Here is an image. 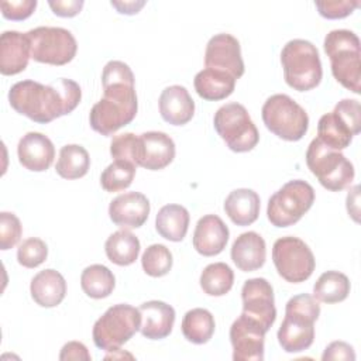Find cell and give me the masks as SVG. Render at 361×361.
I'll return each instance as SVG.
<instances>
[{
  "label": "cell",
  "mask_w": 361,
  "mask_h": 361,
  "mask_svg": "<svg viewBox=\"0 0 361 361\" xmlns=\"http://www.w3.org/2000/svg\"><path fill=\"white\" fill-rule=\"evenodd\" d=\"M134 80V73L127 63L109 61L104 65L103 99L93 104L89 114L90 127L96 133L111 135L134 120L138 109Z\"/></svg>",
  "instance_id": "cell-1"
},
{
  "label": "cell",
  "mask_w": 361,
  "mask_h": 361,
  "mask_svg": "<svg viewBox=\"0 0 361 361\" xmlns=\"http://www.w3.org/2000/svg\"><path fill=\"white\" fill-rule=\"evenodd\" d=\"M82 99L80 86L66 78L49 85L35 80H21L8 90L10 106L30 120L47 124L72 113Z\"/></svg>",
  "instance_id": "cell-2"
},
{
  "label": "cell",
  "mask_w": 361,
  "mask_h": 361,
  "mask_svg": "<svg viewBox=\"0 0 361 361\" xmlns=\"http://www.w3.org/2000/svg\"><path fill=\"white\" fill-rule=\"evenodd\" d=\"M320 316L319 302L309 293L290 298L285 306V319L278 329V341L286 353L307 350L314 340V322Z\"/></svg>",
  "instance_id": "cell-3"
},
{
  "label": "cell",
  "mask_w": 361,
  "mask_h": 361,
  "mask_svg": "<svg viewBox=\"0 0 361 361\" xmlns=\"http://www.w3.org/2000/svg\"><path fill=\"white\" fill-rule=\"evenodd\" d=\"M324 52L331 63L334 79L355 94L361 93V45L350 30H333L324 37Z\"/></svg>",
  "instance_id": "cell-4"
},
{
  "label": "cell",
  "mask_w": 361,
  "mask_h": 361,
  "mask_svg": "<svg viewBox=\"0 0 361 361\" xmlns=\"http://www.w3.org/2000/svg\"><path fill=\"white\" fill-rule=\"evenodd\" d=\"M281 63L285 82L298 92L316 87L323 76L317 48L307 39H290L281 51Z\"/></svg>",
  "instance_id": "cell-5"
},
{
  "label": "cell",
  "mask_w": 361,
  "mask_h": 361,
  "mask_svg": "<svg viewBox=\"0 0 361 361\" xmlns=\"http://www.w3.org/2000/svg\"><path fill=\"white\" fill-rule=\"evenodd\" d=\"M141 326L140 310L127 303L109 307L94 323L92 337L97 348L116 351L126 344Z\"/></svg>",
  "instance_id": "cell-6"
},
{
  "label": "cell",
  "mask_w": 361,
  "mask_h": 361,
  "mask_svg": "<svg viewBox=\"0 0 361 361\" xmlns=\"http://www.w3.org/2000/svg\"><path fill=\"white\" fill-rule=\"evenodd\" d=\"M261 116L265 127L285 141H299L309 128L306 110L283 93L269 96L262 106Z\"/></svg>",
  "instance_id": "cell-7"
},
{
  "label": "cell",
  "mask_w": 361,
  "mask_h": 361,
  "mask_svg": "<svg viewBox=\"0 0 361 361\" xmlns=\"http://www.w3.org/2000/svg\"><path fill=\"white\" fill-rule=\"evenodd\" d=\"M306 164L320 185L331 192L345 189L354 179L353 164L340 152L319 138H313L306 151Z\"/></svg>",
  "instance_id": "cell-8"
},
{
  "label": "cell",
  "mask_w": 361,
  "mask_h": 361,
  "mask_svg": "<svg viewBox=\"0 0 361 361\" xmlns=\"http://www.w3.org/2000/svg\"><path fill=\"white\" fill-rule=\"evenodd\" d=\"M314 202V189L302 179L286 182L268 200L267 216L275 227L298 223Z\"/></svg>",
  "instance_id": "cell-9"
},
{
  "label": "cell",
  "mask_w": 361,
  "mask_h": 361,
  "mask_svg": "<svg viewBox=\"0 0 361 361\" xmlns=\"http://www.w3.org/2000/svg\"><path fill=\"white\" fill-rule=\"evenodd\" d=\"M361 130V107L354 99H343L334 110L320 117L317 138L327 147L340 151L347 148Z\"/></svg>",
  "instance_id": "cell-10"
},
{
  "label": "cell",
  "mask_w": 361,
  "mask_h": 361,
  "mask_svg": "<svg viewBox=\"0 0 361 361\" xmlns=\"http://www.w3.org/2000/svg\"><path fill=\"white\" fill-rule=\"evenodd\" d=\"M214 130L234 152L251 151L259 141V133L247 109L240 103H226L213 118Z\"/></svg>",
  "instance_id": "cell-11"
},
{
  "label": "cell",
  "mask_w": 361,
  "mask_h": 361,
  "mask_svg": "<svg viewBox=\"0 0 361 361\" xmlns=\"http://www.w3.org/2000/svg\"><path fill=\"white\" fill-rule=\"evenodd\" d=\"M30 39L31 58L48 65H66L78 51L72 32L62 27H37L25 32Z\"/></svg>",
  "instance_id": "cell-12"
},
{
  "label": "cell",
  "mask_w": 361,
  "mask_h": 361,
  "mask_svg": "<svg viewBox=\"0 0 361 361\" xmlns=\"http://www.w3.org/2000/svg\"><path fill=\"white\" fill-rule=\"evenodd\" d=\"M272 261L279 276L292 283L309 279L316 267V259L309 245L292 235L281 237L274 243Z\"/></svg>",
  "instance_id": "cell-13"
},
{
  "label": "cell",
  "mask_w": 361,
  "mask_h": 361,
  "mask_svg": "<svg viewBox=\"0 0 361 361\" xmlns=\"http://www.w3.org/2000/svg\"><path fill=\"white\" fill-rule=\"evenodd\" d=\"M243 314L259 323L267 331L276 319L272 285L265 278L247 279L241 289Z\"/></svg>",
  "instance_id": "cell-14"
},
{
  "label": "cell",
  "mask_w": 361,
  "mask_h": 361,
  "mask_svg": "<svg viewBox=\"0 0 361 361\" xmlns=\"http://www.w3.org/2000/svg\"><path fill=\"white\" fill-rule=\"evenodd\" d=\"M267 330L255 320L241 313L230 327V341L234 361H262Z\"/></svg>",
  "instance_id": "cell-15"
},
{
  "label": "cell",
  "mask_w": 361,
  "mask_h": 361,
  "mask_svg": "<svg viewBox=\"0 0 361 361\" xmlns=\"http://www.w3.org/2000/svg\"><path fill=\"white\" fill-rule=\"evenodd\" d=\"M204 65L210 69L227 72L234 79L241 78L244 75V61L238 39L227 32L213 35L206 45Z\"/></svg>",
  "instance_id": "cell-16"
},
{
  "label": "cell",
  "mask_w": 361,
  "mask_h": 361,
  "mask_svg": "<svg viewBox=\"0 0 361 361\" xmlns=\"http://www.w3.org/2000/svg\"><path fill=\"white\" fill-rule=\"evenodd\" d=\"M149 200L140 192H126L110 202V220L123 230L141 227L149 214Z\"/></svg>",
  "instance_id": "cell-17"
},
{
  "label": "cell",
  "mask_w": 361,
  "mask_h": 361,
  "mask_svg": "<svg viewBox=\"0 0 361 361\" xmlns=\"http://www.w3.org/2000/svg\"><path fill=\"white\" fill-rule=\"evenodd\" d=\"M20 164L32 172L47 171L55 158V147L52 141L42 133L30 131L23 135L17 145Z\"/></svg>",
  "instance_id": "cell-18"
},
{
  "label": "cell",
  "mask_w": 361,
  "mask_h": 361,
  "mask_svg": "<svg viewBox=\"0 0 361 361\" xmlns=\"http://www.w3.org/2000/svg\"><path fill=\"white\" fill-rule=\"evenodd\" d=\"M228 227L216 214H206L199 219L193 231V248L203 257L220 254L228 241Z\"/></svg>",
  "instance_id": "cell-19"
},
{
  "label": "cell",
  "mask_w": 361,
  "mask_h": 361,
  "mask_svg": "<svg viewBox=\"0 0 361 361\" xmlns=\"http://www.w3.org/2000/svg\"><path fill=\"white\" fill-rule=\"evenodd\" d=\"M141 152L138 165L148 171H159L175 158V142L162 131H147L140 135Z\"/></svg>",
  "instance_id": "cell-20"
},
{
  "label": "cell",
  "mask_w": 361,
  "mask_h": 361,
  "mask_svg": "<svg viewBox=\"0 0 361 361\" xmlns=\"http://www.w3.org/2000/svg\"><path fill=\"white\" fill-rule=\"evenodd\" d=\"M31 58V47L27 34L4 31L0 35V72L11 76L23 72Z\"/></svg>",
  "instance_id": "cell-21"
},
{
  "label": "cell",
  "mask_w": 361,
  "mask_h": 361,
  "mask_svg": "<svg viewBox=\"0 0 361 361\" xmlns=\"http://www.w3.org/2000/svg\"><path fill=\"white\" fill-rule=\"evenodd\" d=\"M140 331L149 340H161L171 334L175 323V310L162 300H148L140 307Z\"/></svg>",
  "instance_id": "cell-22"
},
{
  "label": "cell",
  "mask_w": 361,
  "mask_h": 361,
  "mask_svg": "<svg viewBox=\"0 0 361 361\" xmlns=\"http://www.w3.org/2000/svg\"><path fill=\"white\" fill-rule=\"evenodd\" d=\"M161 117L172 126L189 123L195 114V102L188 89L180 85H172L162 90L159 100Z\"/></svg>",
  "instance_id": "cell-23"
},
{
  "label": "cell",
  "mask_w": 361,
  "mask_h": 361,
  "mask_svg": "<svg viewBox=\"0 0 361 361\" xmlns=\"http://www.w3.org/2000/svg\"><path fill=\"white\" fill-rule=\"evenodd\" d=\"M267 258L265 240L255 231L240 234L231 245V259L243 272L259 269Z\"/></svg>",
  "instance_id": "cell-24"
},
{
  "label": "cell",
  "mask_w": 361,
  "mask_h": 361,
  "mask_svg": "<svg viewBox=\"0 0 361 361\" xmlns=\"http://www.w3.org/2000/svg\"><path fill=\"white\" fill-rule=\"evenodd\" d=\"M30 292L34 302L41 307H55L65 299L66 282L58 271L44 269L31 279Z\"/></svg>",
  "instance_id": "cell-25"
},
{
  "label": "cell",
  "mask_w": 361,
  "mask_h": 361,
  "mask_svg": "<svg viewBox=\"0 0 361 361\" xmlns=\"http://www.w3.org/2000/svg\"><path fill=\"white\" fill-rule=\"evenodd\" d=\"M259 196L252 189L240 188L228 193L224 200V212L237 226L252 224L259 214Z\"/></svg>",
  "instance_id": "cell-26"
},
{
  "label": "cell",
  "mask_w": 361,
  "mask_h": 361,
  "mask_svg": "<svg viewBox=\"0 0 361 361\" xmlns=\"http://www.w3.org/2000/svg\"><path fill=\"white\" fill-rule=\"evenodd\" d=\"M235 80L230 73L204 68L196 73L193 85L196 93L210 102H217L228 97L235 87Z\"/></svg>",
  "instance_id": "cell-27"
},
{
  "label": "cell",
  "mask_w": 361,
  "mask_h": 361,
  "mask_svg": "<svg viewBox=\"0 0 361 361\" xmlns=\"http://www.w3.org/2000/svg\"><path fill=\"white\" fill-rule=\"evenodd\" d=\"M189 212L180 204H165L155 217V228L158 234L169 241H182L189 227Z\"/></svg>",
  "instance_id": "cell-28"
},
{
  "label": "cell",
  "mask_w": 361,
  "mask_h": 361,
  "mask_svg": "<svg viewBox=\"0 0 361 361\" xmlns=\"http://www.w3.org/2000/svg\"><path fill=\"white\" fill-rule=\"evenodd\" d=\"M140 248V240L131 231L123 228L110 234L104 243L107 258L120 267H127L135 262Z\"/></svg>",
  "instance_id": "cell-29"
},
{
  "label": "cell",
  "mask_w": 361,
  "mask_h": 361,
  "mask_svg": "<svg viewBox=\"0 0 361 361\" xmlns=\"http://www.w3.org/2000/svg\"><path fill=\"white\" fill-rule=\"evenodd\" d=\"M351 285L347 275L338 271L323 272L313 285V298L323 303H338L347 299Z\"/></svg>",
  "instance_id": "cell-30"
},
{
  "label": "cell",
  "mask_w": 361,
  "mask_h": 361,
  "mask_svg": "<svg viewBox=\"0 0 361 361\" xmlns=\"http://www.w3.org/2000/svg\"><path fill=\"white\" fill-rule=\"evenodd\" d=\"M89 166L90 157L86 148L78 144H68L59 151L55 171L63 179H79L87 173Z\"/></svg>",
  "instance_id": "cell-31"
},
{
  "label": "cell",
  "mask_w": 361,
  "mask_h": 361,
  "mask_svg": "<svg viewBox=\"0 0 361 361\" xmlns=\"http://www.w3.org/2000/svg\"><path fill=\"white\" fill-rule=\"evenodd\" d=\"M182 333L193 344L207 343L214 333V317L207 309L195 307L188 310L182 320Z\"/></svg>",
  "instance_id": "cell-32"
},
{
  "label": "cell",
  "mask_w": 361,
  "mask_h": 361,
  "mask_svg": "<svg viewBox=\"0 0 361 361\" xmlns=\"http://www.w3.org/2000/svg\"><path fill=\"white\" fill-rule=\"evenodd\" d=\"M80 286L89 298L103 299L113 292L116 286V278L107 267L102 264H93L82 271Z\"/></svg>",
  "instance_id": "cell-33"
},
{
  "label": "cell",
  "mask_w": 361,
  "mask_h": 361,
  "mask_svg": "<svg viewBox=\"0 0 361 361\" xmlns=\"http://www.w3.org/2000/svg\"><path fill=\"white\" fill-rule=\"evenodd\" d=\"M234 283V272L224 262L209 264L200 274V288L209 296H223Z\"/></svg>",
  "instance_id": "cell-34"
},
{
  "label": "cell",
  "mask_w": 361,
  "mask_h": 361,
  "mask_svg": "<svg viewBox=\"0 0 361 361\" xmlns=\"http://www.w3.org/2000/svg\"><path fill=\"white\" fill-rule=\"evenodd\" d=\"M137 166L127 161L114 159L100 175V185L106 192H120L127 189L135 176Z\"/></svg>",
  "instance_id": "cell-35"
},
{
  "label": "cell",
  "mask_w": 361,
  "mask_h": 361,
  "mask_svg": "<svg viewBox=\"0 0 361 361\" xmlns=\"http://www.w3.org/2000/svg\"><path fill=\"white\" fill-rule=\"evenodd\" d=\"M172 252L164 244H151L141 257L144 272L154 278L166 275L172 268Z\"/></svg>",
  "instance_id": "cell-36"
},
{
  "label": "cell",
  "mask_w": 361,
  "mask_h": 361,
  "mask_svg": "<svg viewBox=\"0 0 361 361\" xmlns=\"http://www.w3.org/2000/svg\"><path fill=\"white\" fill-rule=\"evenodd\" d=\"M141 152V141L140 135H135L133 133H124L114 135L110 142V154L114 159L118 161H127L138 166Z\"/></svg>",
  "instance_id": "cell-37"
},
{
  "label": "cell",
  "mask_w": 361,
  "mask_h": 361,
  "mask_svg": "<svg viewBox=\"0 0 361 361\" xmlns=\"http://www.w3.org/2000/svg\"><path fill=\"white\" fill-rule=\"evenodd\" d=\"M48 257V247L45 241L37 237L24 240L17 250V261L25 268H35L41 265Z\"/></svg>",
  "instance_id": "cell-38"
},
{
  "label": "cell",
  "mask_w": 361,
  "mask_h": 361,
  "mask_svg": "<svg viewBox=\"0 0 361 361\" xmlns=\"http://www.w3.org/2000/svg\"><path fill=\"white\" fill-rule=\"evenodd\" d=\"M20 219L10 212L0 213V248L3 251L13 248L21 238Z\"/></svg>",
  "instance_id": "cell-39"
},
{
  "label": "cell",
  "mask_w": 361,
  "mask_h": 361,
  "mask_svg": "<svg viewBox=\"0 0 361 361\" xmlns=\"http://www.w3.org/2000/svg\"><path fill=\"white\" fill-rule=\"evenodd\" d=\"M319 14L329 20L344 18L350 16L358 6L360 1L355 0H324V1H314Z\"/></svg>",
  "instance_id": "cell-40"
},
{
  "label": "cell",
  "mask_w": 361,
  "mask_h": 361,
  "mask_svg": "<svg viewBox=\"0 0 361 361\" xmlns=\"http://www.w3.org/2000/svg\"><path fill=\"white\" fill-rule=\"evenodd\" d=\"M37 7V0H18V1H1V14L7 20L21 21L28 18Z\"/></svg>",
  "instance_id": "cell-41"
},
{
  "label": "cell",
  "mask_w": 361,
  "mask_h": 361,
  "mask_svg": "<svg viewBox=\"0 0 361 361\" xmlns=\"http://www.w3.org/2000/svg\"><path fill=\"white\" fill-rule=\"evenodd\" d=\"M322 360L323 361H330V360H334V361H340V360H345V361H354L355 360V353H354V348L353 345H350L348 343L345 341H333L330 343L323 355H322Z\"/></svg>",
  "instance_id": "cell-42"
},
{
  "label": "cell",
  "mask_w": 361,
  "mask_h": 361,
  "mask_svg": "<svg viewBox=\"0 0 361 361\" xmlns=\"http://www.w3.org/2000/svg\"><path fill=\"white\" fill-rule=\"evenodd\" d=\"M49 7L52 8L54 14L59 17H73L76 16L82 7H83V0H56V1H48Z\"/></svg>",
  "instance_id": "cell-43"
},
{
  "label": "cell",
  "mask_w": 361,
  "mask_h": 361,
  "mask_svg": "<svg viewBox=\"0 0 361 361\" xmlns=\"http://www.w3.org/2000/svg\"><path fill=\"white\" fill-rule=\"evenodd\" d=\"M59 360L65 361V360H83V361H89L90 360V354L86 348V345L83 343L79 341H69L66 343L59 354Z\"/></svg>",
  "instance_id": "cell-44"
},
{
  "label": "cell",
  "mask_w": 361,
  "mask_h": 361,
  "mask_svg": "<svg viewBox=\"0 0 361 361\" xmlns=\"http://www.w3.org/2000/svg\"><path fill=\"white\" fill-rule=\"evenodd\" d=\"M110 4L121 14H137L145 6V1H111Z\"/></svg>",
  "instance_id": "cell-45"
},
{
  "label": "cell",
  "mask_w": 361,
  "mask_h": 361,
  "mask_svg": "<svg viewBox=\"0 0 361 361\" xmlns=\"http://www.w3.org/2000/svg\"><path fill=\"white\" fill-rule=\"evenodd\" d=\"M358 190H360V186H354L348 195H347V210H348V214H351V217L358 221Z\"/></svg>",
  "instance_id": "cell-46"
}]
</instances>
